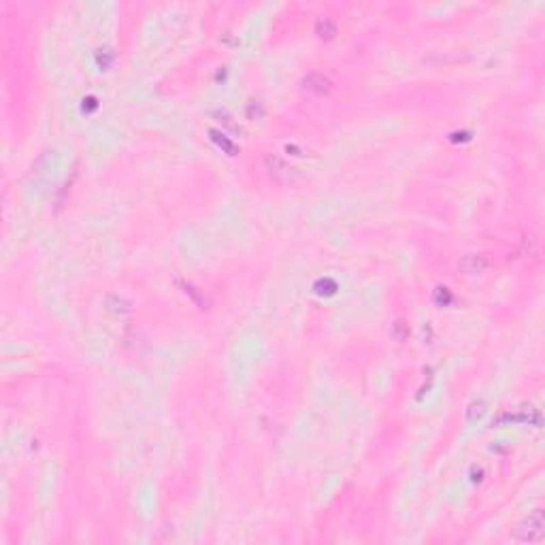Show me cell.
Masks as SVG:
<instances>
[{
	"label": "cell",
	"mask_w": 545,
	"mask_h": 545,
	"mask_svg": "<svg viewBox=\"0 0 545 545\" xmlns=\"http://www.w3.org/2000/svg\"><path fill=\"white\" fill-rule=\"evenodd\" d=\"M466 260H468V262H473L471 266H462L466 273H479L482 268L488 266V260H485L484 256H466Z\"/></svg>",
	"instance_id": "6da1fadb"
}]
</instances>
